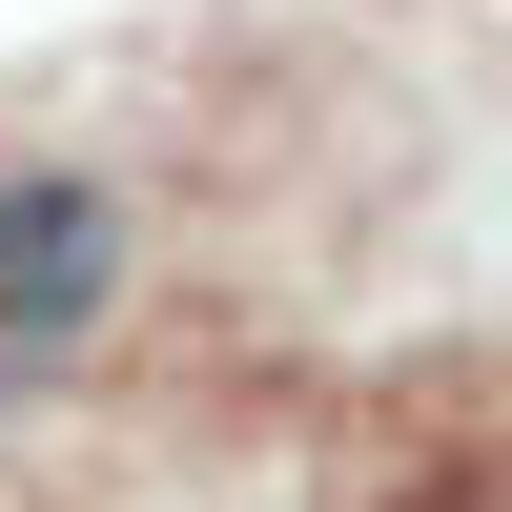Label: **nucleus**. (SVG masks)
I'll return each mask as SVG.
<instances>
[{
  "mask_svg": "<svg viewBox=\"0 0 512 512\" xmlns=\"http://www.w3.org/2000/svg\"><path fill=\"white\" fill-rule=\"evenodd\" d=\"M123 308V205L82 164H0V410H41Z\"/></svg>",
  "mask_w": 512,
  "mask_h": 512,
  "instance_id": "f257e3e1",
  "label": "nucleus"
}]
</instances>
